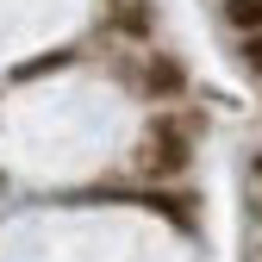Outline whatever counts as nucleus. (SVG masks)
Returning <instances> with one entry per match:
<instances>
[{
    "instance_id": "1",
    "label": "nucleus",
    "mask_w": 262,
    "mask_h": 262,
    "mask_svg": "<svg viewBox=\"0 0 262 262\" xmlns=\"http://www.w3.org/2000/svg\"><path fill=\"white\" fill-rule=\"evenodd\" d=\"M225 19H231V25H262V0H231V7H225Z\"/></svg>"
},
{
    "instance_id": "2",
    "label": "nucleus",
    "mask_w": 262,
    "mask_h": 262,
    "mask_svg": "<svg viewBox=\"0 0 262 262\" xmlns=\"http://www.w3.org/2000/svg\"><path fill=\"white\" fill-rule=\"evenodd\" d=\"M250 69H262V44H250Z\"/></svg>"
}]
</instances>
